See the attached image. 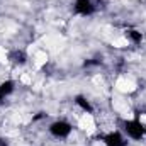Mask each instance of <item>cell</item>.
<instances>
[{"mask_svg": "<svg viewBox=\"0 0 146 146\" xmlns=\"http://www.w3.org/2000/svg\"><path fill=\"white\" fill-rule=\"evenodd\" d=\"M12 90H14V83H12V82H5V83H2V85H0V100H2L5 95H9Z\"/></svg>", "mask_w": 146, "mask_h": 146, "instance_id": "cell-5", "label": "cell"}, {"mask_svg": "<svg viewBox=\"0 0 146 146\" xmlns=\"http://www.w3.org/2000/svg\"><path fill=\"white\" fill-rule=\"evenodd\" d=\"M49 129L56 138H66L70 134V131H72V126L68 122H65V121H58V122H53Z\"/></svg>", "mask_w": 146, "mask_h": 146, "instance_id": "cell-1", "label": "cell"}, {"mask_svg": "<svg viewBox=\"0 0 146 146\" xmlns=\"http://www.w3.org/2000/svg\"><path fill=\"white\" fill-rule=\"evenodd\" d=\"M104 141H106L107 146H126L124 138H122L119 133H110V134H107V136L104 138Z\"/></svg>", "mask_w": 146, "mask_h": 146, "instance_id": "cell-4", "label": "cell"}, {"mask_svg": "<svg viewBox=\"0 0 146 146\" xmlns=\"http://www.w3.org/2000/svg\"><path fill=\"white\" fill-rule=\"evenodd\" d=\"M76 104H78V106H80L83 110H87V112H92V106H90V104H88V102H87L83 97H76Z\"/></svg>", "mask_w": 146, "mask_h": 146, "instance_id": "cell-7", "label": "cell"}, {"mask_svg": "<svg viewBox=\"0 0 146 146\" xmlns=\"http://www.w3.org/2000/svg\"><path fill=\"white\" fill-rule=\"evenodd\" d=\"M126 36L129 37L133 42H141V33H138V31H134V29H129L127 33H126Z\"/></svg>", "mask_w": 146, "mask_h": 146, "instance_id": "cell-6", "label": "cell"}, {"mask_svg": "<svg viewBox=\"0 0 146 146\" xmlns=\"http://www.w3.org/2000/svg\"><path fill=\"white\" fill-rule=\"evenodd\" d=\"M0 146H5V145H3V141H2V139H0Z\"/></svg>", "mask_w": 146, "mask_h": 146, "instance_id": "cell-8", "label": "cell"}, {"mask_svg": "<svg viewBox=\"0 0 146 146\" xmlns=\"http://www.w3.org/2000/svg\"><path fill=\"white\" fill-rule=\"evenodd\" d=\"M94 9H95V7H94L92 0H76V2H75V10H76L78 14H82V15L92 14Z\"/></svg>", "mask_w": 146, "mask_h": 146, "instance_id": "cell-3", "label": "cell"}, {"mask_svg": "<svg viewBox=\"0 0 146 146\" xmlns=\"http://www.w3.org/2000/svg\"><path fill=\"white\" fill-rule=\"evenodd\" d=\"M126 131L134 139H139L145 134V127H143V124L139 121H129V122H126Z\"/></svg>", "mask_w": 146, "mask_h": 146, "instance_id": "cell-2", "label": "cell"}, {"mask_svg": "<svg viewBox=\"0 0 146 146\" xmlns=\"http://www.w3.org/2000/svg\"><path fill=\"white\" fill-rule=\"evenodd\" d=\"M145 134H146V127H145Z\"/></svg>", "mask_w": 146, "mask_h": 146, "instance_id": "cell-9", "label": "cell"}]
</instances>
